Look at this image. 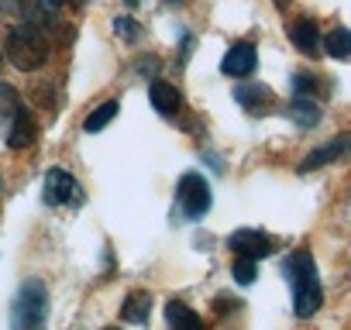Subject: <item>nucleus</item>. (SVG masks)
<instances>
[{
    "label": "nucleus",
    "mask_w": 351,
    "mask_h": 330,
    "mask_svg": "<svg viewBox=\"0 0 351 330\" xmlns=\"http://www.w3.org/2000/svg\"><path fill=\"white\" fill-rule=\"evenodd\" d=\"M282 272L293 285V313L300 320H310L320 303H324V289H320V279H317V262L306 248H296L286 262H282Z\"/></svg>",
    "instance_id": "1"
},
{
    "label": "nucleus",
    "mask_w": 351,
    "mask_h": 330,
    "mask_svg": "<svg viewBox=\"0 0 351 330\" xmlns=\"http://www.w3.org/2000/svg\"><path fill=\"white\" fill-rule=\"evenodd\" d=\"M45 327H49V289L42 279H25L11 306V330H45Z\"/></svg>",
    "instance_id": "2"
},
{
    "label": "nucleus",
    "mask_w": 351,
    "mask_h": 330,
    "mask_svg": "<svg viewBox=\"0 0 351 330\" xmlns=\"http://www.w3.org/2000/svg\"><path fill=\"white\" fill-rule=\"evenodd\" d=\"M4 55L11 59V66H18L21 73H35L49 62V42L35 25H18L8 31L4 42Z\"/></svg>",
    "instance_id": "3"
},
{
    "label": "nucleus",
    "mask_w": 351,
    "mask_h": 330,
    "mask_svg": "<svg viewBox=\"0 0 351 330\" xmlns=\"http://www.w3.org/2000/svg\"><path fill=\"white\" fill-rule=\"evenodd\" d=\"M176 203H180V210H183L190 220L204 217V214L210 210V203H214L210 183H207L200 173H186V176L180 179V186H176Z\"/></svg>",
    "instance_id": "4"
},
{
    "label": "nucleus",
    "mask_w": 351,
    "mask_h": 330,
    "mask_svg": "<svg viewBox=\"0 0 351 330\" xmlns=\"http://www.w3.org/2000/svg\"><path fill=\"white\" fill-rule=\"evenodd\" d=\"M45 203H52V207H76V203H83V190H80V183L66 173V169H49V176H45Z\"/></svg>",
    "instance_id": "5"
},
{
    "label": "nucleus",
    "mask_w": 351,
    "mask_h": 330,
    "mask_svg": "<svg viewBox=\"0 0 351 330\" xmlns=\"http://www.w3.org/2000/svg\"><path fill=\"white\" fill-rule=\"evenodd\" d=\"M228 248H231L238 258H252V262L269 258V255L276 251L272 238L262 234V231H255V227H241V231H234V234L228 238Z\"/></svg>",
    "instance_id": "6"
},
{
    "label": "nucleus",
    "mask_w": 351,
    "mask_h": 330,
    "mask_svg": "<svg viewBox=\"0 0 351 330\" xmlns=\"http://www.w3.org/2000/svg\"><path fill=\"white\" fill-rule=\"evenodd\" d=\"M337 158H351V131H348V134L330 138V141H327V144H320V148H313V151L300 162V173L324 169V165H330V162H337Z\"/></svg>",
    "instance_id": "7"
},
{
    "label": "nucleus",
    "mask_w": 351,
    "mask_h": 330,
    "mask_svg": "<svg viewBox=\"0 0 351 330\" xmlns=\"http://www.w3.org/2000/svg\"><path fill=\"white\" fill-rule=\"evenodd\" d=\"M255 66H258V52H255L252 42H234V45L224 52V59H221V73L231 76V79H245V76H252Z\"/></svg>",
    "instance_id": "8"
},
{
    "label": "nucleus",
    "mask_w": 351,
    "mask_h": 330,
    "mask_svg": "<svg viewBox=\"0 0 351 330\" xmlns=\"http://www.w3.org/2000/svg\"><path fill=\"white\" fill-rule=\"evenodd\" d=\"M234 100L245 110H252V114H265L269 107H276V93L269 86H262V83H241V86H234Z\"/></svg>",
    "instance_id": "9"
},
{
    "label": "nucleus",
    "mask_w": 351,
    "mask_h": 330,
    "mask_svg": "<svg viewBox=\"0 0 351 330\" xmlns=\"http://www.w3.org/2000/svg\"><path fill=\"white\" fill-rule=\"evenodd\" d=\"M289 42H293L300 52H306V55H317V52L324 49L320 28H317V21H310V18H296V21L289 25Z\"/></svg>",
    "instance_id": "10"
},
{
    "label": "nucleus",
    "mask_w": 351,
    "mask_h": 330,
    "mask_svg": "<svg viewBox=\"0 0 351 330\" xmlns=\"http://www.w3.org/2000/svg\"><path fill=\"white\" fill-rule=\"evenodd\" d=\"M148 100H152V107H155L162 117H176V114H180V107H183L180 90H176L172 83H165V79H155V83L148 86Z\"/></svg>",
    "instance_id": "11"
},
{
    "label": "nucleus",
    "mask_w": 351,
    "mask_h": 330,
    "mask_svg": "<svg viewBox=\"0 0 351 330\" xmlns=\"http://www.w3.org/2000/svg\"><path fill=\"white\" fill-rule=\"evenodd\" d=\"M32 141H35L32 110H28V107H18V114H14L11 124H8V144H11V148H28Z\"/></svg>",
    "instance_id": "12"
},
{
    "label": "nucleus",
    "mask_w": 351,
    "mask_h": 330,
    "mask_svg": "<svg viewBox=\"0 0 351 330\" xmlns=\"http://www.w3.org/2000/svg\"><path fill=\"white\" fill-rule=\"evenodd\" d=\"M165 320L172 330H204V320L197 309H190L183 299H169L165 303Z\"/></svg>",
    "instance_id": "13"
},
{
    "label": "nucleus",
    "mask_w": 351,
    "mask_h": 330,
    "mask_svg": "<svg viewBox=\"0 0 351 330\" xmlns=\"http://www.w3.org/2000/svg\"><path fill=\"white\" fill-rule=\"evenodd\" d=\"M286 114H289V120L296 127H317L320 124V103L313 97H293Z\"/></svg>",
    "instance_id": "14"
},
{
    "label": "nucleus",
    "mask_w": 351,
    "mask_h": 330,
    "mask_svg": "<svg viewBox=\"0 0 351 330\" xmlns=\"http://www.w3.org/2000/svg\"><path fill=\"white\" fill-rule=\"evenodd\" d=\"M148 313H152V296L145 289H134L128 292V299L121 303V316L128 323H148Z\"/></svg>",
    "instance_id": "15"
},
{
    "label": "nucleus",
    "mask_w": 351,
    "mask_h": 330,
    "mask_svg": "<svg viewBox=\"0 0 351 330\" xmlns=\"http://www.w3.org/2000/svg\"><path fill=\"white\" fill-rule=\"evenodd\" d=\"M324 52L337 62H351V28H334L324 38Z\"/></svg>",
    "instance_id": "16"
},
{
    "label": "nucleus",
    "mask_w": 351,
    "mask_h": 330,
    "mask_svg": "<svg viewBox=\"0 0 351 330\" xmlns=\"http://www.w3.org/2000/svg\"><path fill=\"white\" fill-rule=\"evenodd\" d=\"M117 110H121V103H117V100L100 103V107H97V110H93L86 120H83V131H90V134H93V131H104V127H107V124L117 117Z\"/></svg>",
    "instance_id": "17"
},
{
    "label": "nucleus",
    "mask_w": 351,
    "mask_h": 330,
    "mask_svg": "<svg viewBox=\"0 0 351 330\" xmlns=\"http://www.w3.org/2000/svg\"><path fill=\"white\" fill-rule=\"evenodd\" d=\"M18 97H14V90L8 86V83H0V117H8V124H11V117L18 114Z\"/></svg>",
    "instance_id": "18"
},
{
    "label": "nucleus",
    "mask_w": 351,
    "mask_h": 330,
    "mask_svg": "<svg viewBox=\"0 0 351 330\" xmlns=\"http://www.w3.org/2000/svg\"><path fill=\"white\" fill-rule=\"evenodd\" d=\"M114 35L124 38V42H138V38H141V28H138V21H131V18H114Z\"/></svg>",
    "instance_id": "19"
},
{
    "label": "nucleus",
    "mask_w": 351,
    "mask_h": 330,
    "mask_svg": "<svg viewBox=\"0 0 351 330\" xmlns=\"http://www.w3.org/2000/svg\"><path fill=\"white\" fill-rule=\"evenodd\" d=\"M255 275H258V262H252V258H238V262H234V279H238L241 285H252Z\"/></svg>",
    "instance_id": "20"
},
{
    "label": "nucleus",
    "mask_w": 351,
    "mask_h": 330,
    "mask_svg": "<svg viewBox=\"0 0 351 330\" xmlns=\"http://www.w3.org/2000/svg\"><path fill=\"white\" fill-rule=\"evenodd\" d=\"M45 4H49V8H59V4H66V0H45Z\"/></svg>",
    "instance_id": "21"
},
{
    "label": "nucleus",
    "mask_w": 351,
    "mask_h": 330,
    "mask_svg": "<svg viewBox=\"0 0 351 330\" xmlns=\"http://www.w3.org/2000/svg\"><path fill=\"white\" fill-rule=\"evenodd\" d=\"M4 59H8V55H4V52H0V66H4Z\"/></svg>",
    "instance_id": "22"
},
{
    "label": "nucleus",
    "mask_w": 351,
    "mask_h": 330,
    "mask_svg": "<svg viewBox=\"0 0 351 330\" xmlns=\"http://www.w3.org/2000/svg\"><path fill=\"white\" fill-rule=\"evenodd\" d=\"M169 4H180V0H169Z\"/></svg>",
    "instance_id": "23"
},
{
    "label": "nucleus",
    "mask_w": 351,
    "mask_h": 330,
    "mask_svg": "<svg viewBox=\"0 0 351 330\" xmlns=\"http://www.w3.org/2000/svg\"><path fill=\"white\" fill-rule=\"evenodd\" d=\"M107 330H117V327H107Z\"/></svg>",
    "instance_id": "24"
}]
</instances>
